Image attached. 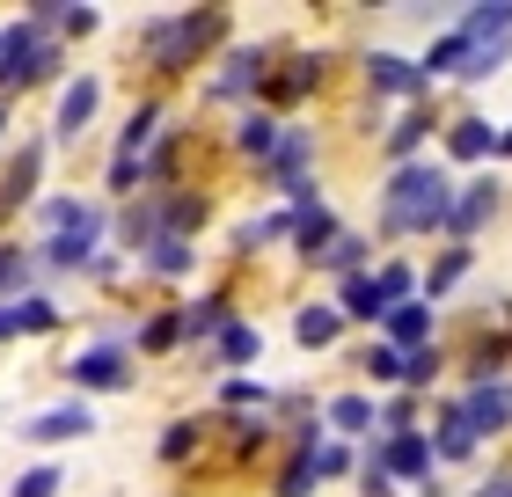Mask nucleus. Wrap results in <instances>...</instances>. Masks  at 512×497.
I'll return each mask as SVG.
<instances>
[{
  "label": "nucleus",
  "instance_id": "obj_7",
  "mask_svg": "<svg viewBox=\"0 0 512 497\" xmlns=\"http://www.w3.org/2000/svg\"><path fill=\"white\" fill-rule=\"evenodd\" d=\"M88 424H96V417H88L81 402H66V410H44L37 424H22V432H30V439H81Z\"/></svg>",
  "mask_w": 512,
  "mask_h": 497
},
{
  "label": "nucleus",
  "instance_id": "obj_3",
  "mask_svg": "<svg viewBox=\"0 0 512 497\" xmlns=\"http://www.w3.org/2000/svg\"><path fill=\"white\" fill-rule=\"evenodd\" d=\"M44 66H52V44L37 37V22H30V30H8V37H0V81H8V88L44 81Z\"/></svg>",
  "mask_w": 512,
  "mask_h": 497
},
{
  "label": "nucleus",
  "instance_id": "obj_33",
  "mask_svg": "<svg viewBox=\"0 0 512 497\" xmlns=\"http://www.w3.org/2000/svg\"><path fill=\"white\" fill-rule=\"evenodd\" d=\"M505 147H512V132H505Z\"/></svg>",
  "mask_w": 512,
  "mask_h": 497
},
{
  "label": "nucleus",
  "instance_id": "obj_32",
  "mask_svg": "<svg viewBox=\"0 0 512 497\" xmlns=\"http://www.w3.org/2000/svg\"><path fill=\"white\" fill-rule=\"evenodd\" d=\"M476 497H512V476H498L491 490H476Z\"/></svg>",
  "mask_w": 512,
  "mask_h": 497
},
{
  "label": "nucleus",
  "instance_id": "obj_21",
  "mask_svg": "<svg viewBox=\"0 0 512 497\" xmlns=\"http://www.w3.org/2000/svg\"><path fill=\"white\" fill-rule=\"evenodd\" d=\"M220 322H227V300H198V307H183V329H191V337H213Z\"/></svg>",
  "mask_w": 512,
  "mask_h": 497
},
{
  "label": "nucleus",
  "instance_id": "obj_11",
  "mask_svg": "<svg viewBox=\"0 0 512 497\" xmlns=\"http://www.w3.org/2000/svg\"><path fill=\"white\" fill-rule=\"evenodd\" d=\"M15 329H52V300H15V307H0V337H15Z\"/></svg>",
  "mask_w": 512,
  "mask_h": 497
},
{
  "label": "nucleus",
  "instance_id": "obj_13",
  "mask_svg": "<svg viewBox=\"0 0 512 497\" xmlns=\"http://www.w3.org/2000/svg\"><path fill=\"white\" fill-rule=\"evenodd\" d=\"M491 147H498V139H491V125H483V117H461V125H454V154H461V161H483Z\"/></svg>",
  "mask_w": 512,
  "mask_h": 497
},
{
  "label": "nucleus",
  "instance_id": "obj_23",
  "mask_svg": "<svg viewBox=\"0 0 512 497\" xmlns=\"http://www.w3.org/2000/svg\"><path fill=\"white\" fill-rule=\"evenodd\" d=\"M330 417L344 424V432H366V417H374V410H366V395H337V402H330Z\"/></svg>",
  "mask_w": 512,
  "mask_h": 497
},
{
  "label": "nucleus",
  "instance_id": "obj_12",
  "mask_svg": "<svg viewBox=\"0 0 512 497\" xmlns=\"http://www.w3.org/2000/svg\"><path fill=\"white\" fill-rule=\"evenodd\" d=\"M147 264H154L161 278L191 271V242H183V234H161V242H147Z\"/></svg>",
  "mask_w": 512,
  "mask_h": 497
},
{
  "label": "nucleus",
  "instance_id": "obj_27",
  "mask_svg": "<svg viewBox=\"0 0 512 497\" xmlns=\"http://www.w3.org/2000/svg\"><path fill=\"white\" fill-rule=\"evenodd\" d=\"M366 373H374V381H403V359L381 344V351H366Z\"/></svg>",
  "mask_w": 512,
  "mask_h": 497
},
{
  "label": "nucleus",
  "instance_id": "obj_10",
  "mask_svg": "<svg viewBox=\"0 0 512 497\" xmlns=\"http://www.w3.org/2000/svg\"><path fill=\"white\" fill-rule=\"evenodd\" d=\"M491 205H498V183H469V198H461V205L447 212V227H454V234H469V227H476Z\"/></svg>",
  "mask_w": 512,
  "mask_h": 497
},
{
  "label": "nucleus",
  "instance_id": "obj_24",
  "mask_svg": "<svg viewBox=\"0 0 512 497\" xmlns=\"http://www.w3.org/2000/svg\"><path fill=\"white\" fill-rule=\"evenodd\" d=\"M469 446H476V432H469V424H461V410H454V417H447V432H439V454H454V461H461Z\"/></svg>",
  "mask_w": 512,
  "mask_h": 497
},
{
  "label": "nucleus",
  "instance_id": "obj_17",
  "mask_svg": "<svg viewBox=\"0 0 512 497\" xmlns=\"http://www.w3.org/2000/svg\"><path fill=\"white\" fill-rule=\"evenodd\" d=\"M425 329H432V322H425V307H410V300H403V307H388V337H395V344H417Z\"/></svg>",
  "mask_w": 512,
  "mask_h": 497
},
{
  "label": "nucleus",
  "instance_id": "obj_14",
  "mask_svg": "<svg viewBox=\"0 0 512 497\" xmlns=\"http://www.w3.org/2000/svg\"><path fill=\"white\" fill-rule=\"evenodd\" d=\"M300 344H337V307H300Z\"/></svg>",
  "mask_w": 512,
  "mask_h": 497
},
{
  "label": "nucleus",
  "instance_id": "obj_29",
  "mask_svg": "<svg viewBox=\"0 0 512 497\" xmlns=\"http://www.w3.org/2000/svg\"><path fill=\"white\" fill-rule=\"evenodd\" d=\"M300 161H308V139H300V132H293V139H286V147H278V176H293V169H300Z\"/></svg>",
  "mask_w": 512,
  "mask_h": 497
},
{
  "label": "nucleus",
  "instance_id": "obj_16",
  "mask_svg": "<svg viewBox=\"0 0 512 497\" xmlns=\"http://www.w3.org/2000/svg\"><path fill=\"white\" fill-rule=\"evenodd\" d=\"M30 183H37V147H22V154L8 161V191H0V198L22 205V198H30Z\"/></svg>",
  "mask_w": 512,
  "mask_h": 497
},
{
  "label": "nucleus",
  "instance_id": "obj_30",
  "mask_svg": "<svg viewBox=\"0 0 512 497\" xmlns=\"http://www.w3.org/2000/svg\"><path fill=\"white\" fill-rule=\"evenodd\" d=\"M344 461H352L344 446H322V454H315V476H344Z\"/></svg>",
  "mask_w": 512,
  "mask_h": 497
},
{
  "label": "nucleus",
  "instance_id": "obj_19",
  "mask_svg": "<svg viewBox=\"0 0 512 497\" xmlns=\"http://www.w3.org/2000/svg\"><path fill=\"white\" fill-rule=\"evenodd\" d=\"M425 461H432V446H425V439H395V446H388V468H395V476H417Z\"/></svg>",
  "mask_w": 512,
  "mask_h": 497
},
{
  "label": "nucleus",
  "instance_id": "obj_15",
  "mask_svg": "<svg viewBox=\"0 0 512 497\" xmlns=\"http://www.w3.org/2000/svg\"><path fill=\"white\" fill-rule=\"evenodd\" d=\"M256 74H264V52H235V59H227V74H220V96H242Z\"/></svg>",
  "mask_w": 512,
  "mask_h": 497
},
{
  "label": "nucleus",
  "instance_id": "obj_22",
  "mask_svg": "<svg viewBox=\"0 0 512 497\" xmlns=\"http://www.w3.org/2000/svg\"><path fill=\"white\" fill-rule=\"evenodd\" d=\"M242 147L249 154H271L278 147V125H271V117H242Z\"/></svg>",
  "mask_w": 512,
  "mask_h": 497
},
{
  "label": "nucleus",
  "instance_id": "obj_2",
  "mask_svg": "<svg viewBox=\"0 0 512 497\" xmlns=\"http://www.w3.org/2000/svg\"><path fill=\"white\" fill-rule=\"evenodd\" d=\"M52 220H59V234L44 242V264H88V249H96V234H103V212L96 205H74V198H59L52 205Z\"/></svg>",
  "mask_w": 512,
  "mask_h": 497
},
{
  "label": "nucleus",
  "instance_id": "obj_31",
  "mask_svg": "<svg viewBox=\"0 0 512 497\" xmlns=\"http://www.w3.org/2000/svg\"><path fill=\"white\" fill-rule=\"evenodd\" d=\"M432 366H439L432 351H410V359H403V381H432Z\"/></svg>",
  "mask_w": 512,
  "mask_h": 497
},
{
  "label": "nucleus",
  "instance_id": "obj_6",
  "mask_svg": "<svg viewBox=\"0 0 512 497\" xmlns=\"http://www.w3.org/2000/svg\"><path fill=\"white\" fill-rule=\"evenodd\" d=\"M366 81H374L381 96H410V88L425 81V74H417L410 59H395V52H374V59H366Z\"/></svg>",
  "mask_w": 512,
  "mask_h": 497
},
{
  "label": "nucleus",
  "instance_id": "obj_18",
  "mask_svg": "<svg viewBox=\"0 0 512 497\" xmlns=\"http://www.w3.org/2000/svg\"><path fill=\"white\" fill-rule=\"evenodd\" d=\"M256 351H264V337H256L249 322H235V329H227V337H220V359H227V366H242V359H256Z\"/></svg>",
  "mask_w": 512,
  "mask_h": 497
},
{
  "label": "nucleus",
  "instance_id": "obj_25",
  "mask_svg": "<svg viewBox=\"0 0 512 497\" xmlns=\"http://www.w3.org/2000/svg\"><path fill=\"white\" fill-rule=\"evenodd\" d=\"M425 132H432L425 117H403V125L388 132V154H410V147H417V139H425Z\"/></svg>",
  "mask_w": 512,
  "mask_h": 497
},
{
  "label": "nucleus",
  "instance_id": "obj_4",
  "mask_svg": "<svg viewBox=\"0 0 512 497\" xmlns=\"http://www.w3.org/2000/svg\"><path fill=\"white\" fill-rule=\"evenodd\" d=\"M66 373H74L81 388H125V351H110V344L103 351H81Z\"/></svg>",
  "mask_w": 512,
  "mask_h": 497
},
{
  "label": "nucleus",
  "instance_id": "obj_9",
  "mask_svg": "<svg viewBox=\"0 0 512 497\" xmlns=\"http://www.w3.org/2000/svg\"><path fill=\"white\" fill-rule=\"evenodd\" d=\"M88 110H96V81H74V88H66V103H59V139H74L88 125Z\"/></svg>",
  "mask_w": 512,
  "mask_h": 497
},
{
  "label": "nucleus",
  "instance_id": "obj_28",
  "mask_svg": "<svg viewBox=\"0 0 512 497\" xmlns=\"http://www.w3.org/2000/svg\"><path fill=\"white\" fill-rule=\"evenodd\" d=\"M461 271H469V249H454V256H447V264H439V271H432V293H447V286H454V278H461Z\"/></svg>",
  "mask_w": 512,
  "mask_h": 497
},
{
  "label": "nucleus",
  "instance_id": "obj_8",
  "mask_svg": "<svg viewBox=\"0 0 512 497\" xmlns=\"http://www.w3.org/2000/svg\"><path fill=\"white\" fill-rule=\"evenodd\" d=\"M344 315H359V322L388 315V293H381V278H352V286H344Z\"/></svg>",
  "mask_w": 512,
  "mask_h": 497
},
{
  "label": "nucleus",
  "instance_id": "obj_20",
  "mask_svg": "<svg viewBox=\"0 0 512 497\" xmlns=\"http://www.w3.org/2000/svg\"><path fill=\"white\" fill-rule=\"evenodd\" d=\"M293 234H300V249H308V256H322V242H330V212H300V220H293Z\"/></svg>",
  "mask_w": 512,
  "mask_h": 497
},
{
  "label": "nucleus",
  "instance_id": "obj_5",
  "mask_svg": "<svg viewBox=\"0 0 512 497\" xmlns=\"http://www.w3.org/2000/svg\"><path fill=\"white\" fill-rule=\"evenodd\" d=\"M461 424H469V432H505L512 424V395L505 388H476L469 410H461Z\"/></svg>",
  "mask_w": 512,
  "mask_h": 497
},
{
  "label": "nucleus",
  "instance_id": "obj_1",
  "mask_svg": "<svg viewBox=\"0 0 512 497\" xmlns=\"http://www.w3.org/2000/svg\"><path fill=\"white\" fill-rule=\"evenodd\" d=\"M454 212V198H447V176L439 169H403L395 176V191H388V227H403V234H425V227H439Z\"/></svg>",
  "mask_w": 512,
  "mask_h": 497
},
{
  "label": "nucleus",
  "instance_id": "obj_26",
  "mask_svg": "<svg viewBox=\"0 0 512 497\" xmlns=\"http://www.w3.org/2000/svg\"><path fill=\"white\" fill-rule=\"evenodd\" d=\"M59 490V468H30V476L15 483V497H52Z\"/></svg>",
  "mask_w": 512,
  "mask_h": 497
}]
</instances>
